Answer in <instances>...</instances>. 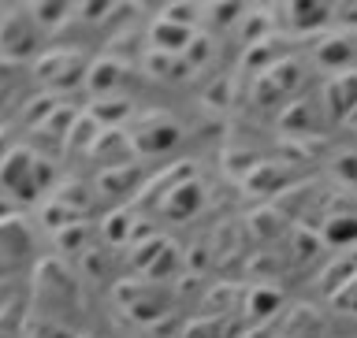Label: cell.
<instances>
[]
</instances>
